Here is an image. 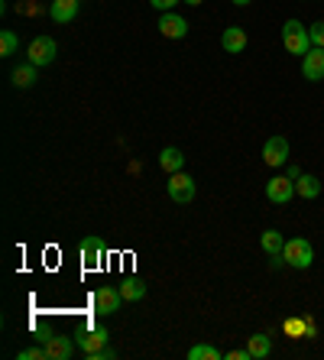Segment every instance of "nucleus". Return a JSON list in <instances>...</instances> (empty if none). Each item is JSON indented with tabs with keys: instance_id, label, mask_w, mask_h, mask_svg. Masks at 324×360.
<instances>
[{
	"instance_id": "1",
	"label": "nucleus",
	"mask_w": 324,
	"mask_h": 360,
	"mask_svg": "<svg viewBox=\"0 0 324 360\" xmlns=\"http://www.w3.org/2000/svg\"><path fill=\"white\" fill-rule=\"evenodd\" d=\"M282 46H286V52H292V56H305V52L315 49L302 19H286V26H282Z\"/></svg>"
},
{
	"instance_id": "2",
	"label": "nucleus",
	"mask_w": 324,
	"mask_h": 360,
	"mask_svg": "<svg viewBox=\"0 0 324 360\" xmlns=\"http://www.w3.org/2000/svg\"><path fill=\"white\" fill-rule=\"evenodd\" d=\"M282 256H286V263L295 266V269H308V266L315 263V250H311V244H308L305 237L286 240V246H282Z\"/></svg>"
},
{
	"instance_id": "3",
	"label": "nucleus",
	"mask_w": 324,
	"mask_h": 360,
	"mask_svg": "<svg viewBox=\"0 0 324 360\" xmlns=\"http://www.w3.org/2000/svg\"><path fill=\"white\" fill-rule=\"evenodd\" d=\"M56 52H59V46L52 36H36L26 49V56L33 65H49V62H56Z\"/></svg>"
},
{
	"instance_id": "4",
	"label": "nucleus",
	"mask_w": 324,
	"mask_h": 360,
	"mask_svg": "<svg viewBox=\"0 0 324 360\" xmlns=\"http://www.w3.org/2000/svg\"><path fill=\"white\" fill-rule=\"evenodd\" d=\"M169 198L178 201V205H188L194 201V179L185 172H172L169 175Z\"/></svg>"
},
{
	"instance_id": "5",
	"label": "nucleus",
	"mask_w": 324,
	"mask_h": 360,
	"mask_svg": "<svg viewBox=\"0 0 324 360\" xmlns=\"http://www.w3.org/2000/svg\"><path fill=\"white\" fill-rule=\"evenodd\" d=\"M121 305H123V295H121L117 285H101V289L94 292V312H98V315L121 312Z\"/></svg>"
},
{
	"instance_id": "6",
	"label": "nucleus",
	"mask_w": 324,
	"mask_h": 360,
	"mask_svg": "<svg viewBox=\"0 0 324 360\" xmlns=\"http://www.w3.org/2000/svg\"><path fill=\"white\" fill-rule=\"evenodd\" d=\"M263 162L279 169V166H286L288 162V140L286 136H269L266 146H263Z\"/></svg>"
},
{
	"instance_id": "7",
	"label": "nucleus",
	"mask_w": 324,
	"mask_h": 360,
	"mask_svg": "<svg viewBox=\"0 0 324 360\" xmlns=\"http://www.w3.org/2000/svg\"><path fill=\"white\" fill-rule=\"evenodd\" d=\"M292 195H295V182L288 179V175H276V179L266 182V198L272 205H286Z\"/></svg>"
},
{
	"instance_id": "8",
	"label": "nucleus",
	"mask_w": 324,
	"mask_h": 360,
	"mask_svg": "<svg viewBox=\"0 0 324 360\" xmlns=\"http://www.w3.org/2000/svg\"><path fill=\"white\" fill-rule=\"evenodd\" d=\"M156 26H159V33H162L166 39H182L188 33V19L169 10V13H162V17H159Z\"/></svg>"
},
{
	"instance_id": "9",
	"label": "nucleus",
	"mask_w": 324,
	"mask_h": 360,
	"mask_svg": "<svg viewBox=\"0 0 324 360\" xmlns=\"http://www.w3.org/2000/svg\"><path fill=\"white\" fill-rule=\"evenodd\" d=\"M75 338H68V334H52L43 347H46V357L49 360H68L72 357V351H75Z\"/></svg>"
},
{
	"instance_id": "10",
	"label": "nucleus",
	"mask_w": 324,
	"mask_h": 360,
	"mask_svg": "<svg viewBox=\"0 0 324 360\" xmlns=\"http://www.w3.org/2000/svg\"><path fill=\"white\" fill-rule=\"evenodd\" d=\"M305 62H302V75L308 78V81H321L324 78V49H311V52H305Z\"/></svg>"
},
{
	"instance_id": "11",
	"label": "nucleus",
	"mask_w": 324,
	"mask_h": 360,
	"mask_svg": "<svg viewBox=\"0 0 324 360\" xmlns=\"http://www.w3.org/2000/svg\"><path fill=\"white\" fill-rule=\"evenodd\" d=\"M104 260V244L101 237H84L82 240V263L84 269H98Z\"/></svg>"
},
{
	"instance_id": "12",
	"label": "nucleus",
	"mask_w": 324,
	"mask_h": 360,
	"mask_svg": "<svg viewBox=\"0 0 324 360\" xmlns=\"http://www.w3.org/2000/svg\"><path fill=\"white\" fill-rule=\"evenodd\" d=\"M75 341H78V347H82L84 354L98 351V347H104V344H107V328H88V331L75 334Z\"/></svg>"
},
{
	"instance_id": "13",
	"label": "nucleus",
	"mask_w": 324,
	"mask_h": 360,
	"mask_svg": "<svg viewBox=\"0 0 324 360\" xmlns=\"http://www.w3.org/2000/svg\"><path fill=\"white\" fill-rule=\"evenodd\" d=\"M221 46H224V52L237 56V52L247 49V33H243L240 26H227V29H224V36H221Z\"/></svg>"
},
{
	"instance_id": "14",
	"label": "nucleus",
	"mask_w": 324,
	"mask_h": 360,
	"mask_svg": "<svg viewBox=\"0 0 324 360\" xmlns=\"http://www.w3.org/2000/svg\"><path fill=\"white\" fill-rule=\"evenodd\" d=\"M49 17L56 19V23H72V19L78 17V0H52Z\"/></svg>"
},
{
	"instance_id": "15",
	"label": "nucleus",
	"mask_w": 324,
	"mask_h": 360,
	"mask_svg": "<svg viewBox=\"0 0 324 360\" xmlns=\"http://www.w3.org/2000/svg\"><path fill=\"white\" fill-rule=\"evenodd\" d=\"M117 289H121L123 302H139V299L146 295V283H143V279H137V276H127V279H123Z\"/></svg>"
},
{
	"instance_id": "16",
	"label": "nucleus",
	"mask_w": 324,
	"mask_h": 360,
	"mask_svg": "<svg viewBox=\"0 0 324 360\" xmlns=\"http://www.w3.org/2000/svg\"><path fill=\"white\" fill-rule=\"evenodd\" d=\"M295 195H302V198H318V195H321V179L302 172V175L295 179Z\"/></svg>"
},
{
	"instance_id": "17",
	"label": "nucleus",
	"mask_w": 324,
	"mask_h": 360,
	"mask_svg": "<svg viewBox=\"0 0 324 360\" xmlns=\"http://www.w3.org/2000/svg\"><path fill=\"white\" fill-rule=\"evenodd\" d=\"M159 166L172 175V172H182V166H185V156L176 150V146H166V150L159 152Z\"/></svg>"
},
{
	"instance_id": "18",
	"label": "nucleus",
	"mask_w": 324,
	"mask_h": 360,
	"mask_svg": "<svg viewBox=\"0 0 324 360\" xmlns=\"http://www.w3.org/2000/svg\"><path fill=\"white\" fill-rule=\"evenodd\" d=\"M259 244H263V250H266L269 256H279V253H282V246H286V237H282L276 228H269V230H263Z\"/></svg>"
},
{
	"instance_id": "19",
	"label": "nucleus",
	"mask_w": 324,
	"mask_h": 360,
	"mask_svg": "<svg viewBox=\"0 0 324 360\" xmlns=\"http://www.w3.org/2000/svg\"><path fill=\"white\" fill-rule=\"evenodd\" d=\"M36 68L39 65H33V62H29V65H17L13 68V88H33L36 85Z\"/></svg>"
},
{
	"instance_id": "20",
	"label": "nucleus",
	"mask_w": 324,
	"mask_h": 360,
	"mask_svg": "<svg viewBox=\"0 0 324 360\" xmlns=\"http://www.w3.org/2000/svg\"><path fill=\"white\" fill-rule=\"evenodd\" d=\"M247 351H250L253 360H263V357L272 354V341H269L266 334H253L250 341H247Z\"/></svg>"
},
{
	"instance_id": "21",
	"label": "nucleus",
	"mask_w": 324,
	"mask_h": 360,
	"mask_svg": "<svg viewBox=\"0 0 324 360\" xmlns=\"http://www.w3.org/2000/svg\"><path fill=\"white\" fill-rule=\"evenodd\" d=\"M188 360H224V354L211 344H194L192 351H188Z\"/></svg>"
},
{
	"instance_id": "22",
	"label": "nucleus",
	"mask_w": 324,
	"mask_h": 360,
	"mask_svg": "<svg viewBox=\"0 0 324 360\" xmlns=\"http://www.w3.org/2000/svg\"><path fill=\"white\" fill-rule=\"evenodd\" d=\"M17 46H20L17 33H13V29H3V33H0V56L10 58L13 52H17Z\"/></svg>"
},
{
	"instance_id": "23",
	"label": "nucleus",
	"mask_w": 324,
	"mask_h": 360,
	"mask_svg": "<svg viewBox=\"0 0 324 360\" xmlns=\"http://www.w3.org/2000/svg\"><path fill=\"white\" fill-rule=\"evenodd\" d=\"M17 360H49L46 357V347H26V351H20Z\"/></svg>"
},
{
	"instance_id": "24",
	"label": "nucleus",
	"mask_w": 324,
	"mask_h": 360,
	"mask_svg": "<svg viewBox=\"0 0 324 360\" xmlns=\"http://www.w3.org/2000/svg\"><path fill=\"white\" fill-rule=\"evenodd\" d=\"M308 36H311V46L324 49V23H311V29H308Z\"/></svg>"
},
{
	"instance_id": "25",
	"label": "nucleus",
	"mask_w": 324,
	"mask_h": 360,
	"mask_svg": "<svg viewBox=\"0 0 324 360\" xmlns=\"http://www.w3.org/2000/svg\"><path fill=\"white\" fill-rule=\"evenodd\" d=\"M84 357L88 360H114L117 357V351H111V347H98V351H88Z\"/></svg>"
},
{
	"instance_id": "26",
	"label": "nucleus",
	"mask_w": 324,
	"mask_h": 360,
	"mask_svg": "<svg viewBox=\"0 0 324 360\" xmlns=\"http://www.w3.org/2000/svg\"><path fill=\"white\" fill-rule=\"evenodd\" d=\"M149 3H153V7H156V10H162V13H169V10L176 7L178 0H149Z\"/></svg>"
},
{
	"instance_id": "27",
	"label": "nucleus",
	"mask_w": 324,
	"mask_h": 360,
	"mask_svg": "<svg viewBox=\"0 0 324 360\" xmlns=\"http://www.w3.org/2000/svg\"><path fill=\"white\" fill-rule=\"evenodd\" d=\"M227 360H253V357H250V351L243 347V351H231L227 354Z\"/></svg>"
},
{
	"instance_id": "28",
	"label": "nucleus",
	"mask_w": 324,
	"mask_h": 360,
	"mask_svg": "<svg viewBox=\"0 0 324 360\" xmlns=\"http://www.w3.org/2000/svg\"><path fill=\"white\" fill-rule=\"evenodd\" d=\"M182 3H192V7H201L204 0H182Z\"/></svg>"
},
{
	"instance_id": "29",
	"label": "nucleus",
	"mask_w": 324,
	"mask_h": 360,
	"mask_svg": "<svg viewBox=\"0 0 324 360\" xmlns=\"http://www.w3.org/2000/svg\"><path fill=\"white\" fill-rule=\"evenodd\" d=\"M233 3H237V7H247V3H250V0H233Z\"/></svg>"
}]
</instances>
